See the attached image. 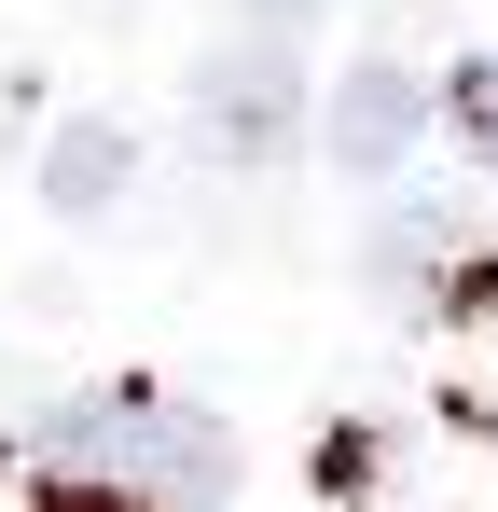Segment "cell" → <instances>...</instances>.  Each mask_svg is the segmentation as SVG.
Returning <instances> with one entry per match:
<instances>
[{"label": "cell", "mask_w": 498, "mask_h": 512, "mask_svg": "<svg viewBox=\"0 0 498 512\" xmlns=\"http://www.w3.org/2000/svg\"><path fill=\"white\" fill-rule=\"evenodd\" d=\"M236 443L194 402H56L28 416V512H222Z\"/></svg>", "instance_id": "cell-1"}, {"label": "cell", "mask_w": 498, "mask_h": 512, "mask_svg": "<svg viewBox=\"0 0 498 512\" xmlns=\"http://www.w3.org/2000/svg\"><path fill=\"white\" fill-rule=\"evenodd\" d=\"M291 28H263V42H236V56H208L194 70V139L222 153V167H277L291 153Z\"/></svg>", "instance_id": "cell-2"}, {"label": "cell", "mask_w": 498, "mask_h": 512, "mask_svg": "<svg viewBox=\"0 0 498 512\" xmlns=\"http://www.w3.org/2000/svg\"><path fill=\"white\" fill-rule=\"evenodd\" d=\"M415 125H429L415 70H402V56H360V70L332 84V167H346V180H388L415 153Z\"/></svg>", "instance_id": "cell-3"}, {"label": "cell", "mask_w": 498, "mask_h": 512, "mask_svg": "<svg viewBox=\"0 0 498 512\" xmlns=\"http://www.w3.org/2000/svg\"><path fill=\"white\" fill-rule=\"evenodd\" d=\"M125 180H139V139H125L111 111H70V125L42 139V194H56L70 222H111V208H125Z\"/></svg>", "instance_id": "cell-4"}, {"label": "cell", "mask_w": 498, "mask_h": 512, "mask_svg": "<svg viewBox=\"0 0 498 512\" xmlns=\"http://www.w3.org/2000/svg\"><path fill=\"white\" fill-rule=\"evenodd\" d=\"M457 111H471V139L498 153V56H471V70H457Z\"/></svg>", "instance_id": "cell-5"}, {"label": "cell", "mask_w": 498, "mask_h": 512, "mask_svg": "<svg viewBox=\"0 0 498 512\" xmlns=\"http://www.w3.org/2000/svg\"><path fill=\"white\" fill-rule=\"evenodd\" d=\"M249 14H263V28H305V14H319V0H249Z\"/></svg>", "instance_id": "cell-6"}]
</instances>
